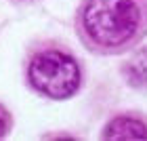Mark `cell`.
Wrapping results in <instances>:
<instances>
[{"instance_id":"obj_1","label":"cell","mask_w":147,"mask_h":141,"mask_svg":"<svg viewBox=\"0 0 147 141\" xmlns=\"http://www.w3.org/2000/svg\"><path fill=\"white\" fill-rule=\"evenodd\" d=\"M76 34L95 55H122L147 36V0H84Z\"/></svg>"},{"instance_id":"obj_2","label":"cell","mask_w":147,"mask_h":141,"mask_svg":"<svg viewBox=\"0 0 147 141\" xmlns=\"http://www.w3.org/2000/svg\"><path fill=\"white\" fill-rule=\"evenodd\" d=\"M28 82L49 99H69L82 84V68L69 51L46 46L30 57Z\"/></svg>"},{"instance_id":"obj_3","label":"cell","mask_w":147,"mask_h":141,"mask_svg":"<svg viewBox=\"0 0 147 141\" xmlns=\"http://www.w3.org/2000/svg\"><path fill=\"white\" fill-rule=\"evenodd\" d=\"M105 139H147V124L132 116H118L103 129Z\"/></svg>"},{"instance_id":"obj_4","label":"cell","mask_w":147,"mask_h":141,"mask_svg":"<svg viewBox=\"0 0 147 141\" xmlns=\"http://www.w3.org/2000/svg\"><path fill=\"white\" fill-rule=\"evenodd\" d=\"M122 74L126 82L135 89H143L147 86V49L130 55L122 65Z\"/></svg>"},{"instance_id":"obj_5","label":"cell","mask_w":147,"mask_h":141,"mask_svg":"<svg viewBox=\"0 0 147 141\" xmlns=\"http://www.w3.org/2000/svg\"><path fill=\"white\" fill-rule=\"evenodd\" d=\"M11 129V114L0 105V137H4Z\"/></svg>"}]
</instances>
